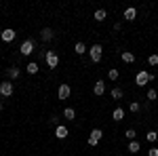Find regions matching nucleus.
I'll list each match as a JSON object with an SVG mask.
<instances>
[{"label": "nucleus", "mask_w": 158, "mask_h": 156, "mask_svg": "<svg viewBox=\"0 0 158 156\" xmlns=\"http://www.w3.org/2000/svg\"><path fill=\"white\" fill-rule=\"evenodd\" d=\"M34 47H36V42H34L32 38H27V40H23V42H21L19 53H21L23 57H27V55H32V53H34Z\"/></svg>", "instance_id": "obj_1"}, {"label": "nucleus", "mask_w": 158, "mask_h": 156, "mask_svg": "<svg viewBox=\"0 0 158 156\" xmlns=\"http://www.w3.org/2000/svg\"><path fill=\"white\" fill-rule=\"evenodd\" d=\"M44 61H47L49 68H57V65H59V55H57V51H47Z\"/></svg>", "instance_id": "obj_2"}, {"label": "nucleus", "mask_w": 158, "mask_h": 156, "mask_svg": "<svg viewBox=\"0 0 158 156\" xmlns=\"http://www.w3.org/2000/svg\"><path fill=\"white\" fill-rule=\"evenodd\" d=\"M89 53H91V61H93V63H99V61H101V53H103V48H101V44H93Z\"/></svg>", "instance_id": "obj_3"}, {"label": "nucleus", "mask_w": 158, "mask_h": 156, "mask_svg": "<svg viewBox=\"0 0 158 156\" xmlns=\"http://www.w3.org/2000/svg\"><path fill=\"white\" fill-rule=\"evenodd\" d=\"M72 93V89H70V84H59V89H57V97H59L61 101H65L68 97Z\"/></svg>", "instance_id": "obj_4"}, {"label": "nucleus", "mask_w": 158, "mask_h": 156, "mask_svg": "<svg viewBox=\"0 0 158 156\" xmlns=\"http://www.w3.org/2000/svg\"><path fill=\"white\" fill-rule=\"evenodd\" d=\"M135 82L139 84V86H146V84L150 82V74L143 72V70H141V72H137V76H135Z\"/></svg>", "instance_id": "obj_5"}, {"label": "nucleus", "mask_w": 158, "mask_h": 156, "mask_svg": "<svg viewBox=\"0 0 158 156\" xmlns=\"http://www.w3.org/2000/svg\"><path fill=\"white\" fill-rule=\"evenodd\" d=\"M0 95H2V97H11L13 95V82L6 80V82L0 84Z\"/></svg>", "instance_id": "obj_6"}, {"label": "nucleus", "mask_w": 158, "mask_h": 156, "mask_svg": "<svg viewBox=\"0 0 158 156\" xmlns=\"http://www.w3.org/2000/svg\"><path fill=\"white\" fill-rule=\"evenodd\" d=\"M15 36H17V34H15V30H11V27L2 30V34H0V38H2L4 42H13V40H15Z\"/></svg>", "instance_id": "obj_7"}, {"label": "nucleus", "mask_w": 158, "mask_h": 156, "mask_svg": "<svg viewBox=\"0 0 158 156\" xmlns=\"http://www.w3.org/2000/svg\"><path fill=\"white\" fill-rule=\"evenodd\" d=\"M40 38L49 42V40H53V38H55V32H53L51 27H44V30H40Z\"/></svg>", "instance_id": "obj_8"}, {"label": "nucleus", "mask_w": 158, "mask_h": 156, "mask_svg": "<svg viewBox=\"0 0 158 156\" xmlns=\"http://www.w3.org/2000/svg\"><path fill=\"white\" fill-rule=\"evenodd\" d=\"M55 135H57V139H65V137H68V127L57 124V127H55Z\"/></svg>", "instance_id": "obj_9"}, {"label": "nucleus", "mask_w": 158, "mask_h": 156, "mask_svg": "<svg viewBox=\"0 0 158 156\" xmlns=\"http://www.w3.org/2000/svg\"><path fill=\"white\" fill-rule=\"evenodd\" d=\"M135 17H137V9H135V6H129V9L124 11V19H127V21H133Z\"/></svg>", "instance_id": "obj_10"}, {"label": "nucleus", "mask_w": 158, "mask_h": 156, "mask_svg": "<svg viewBox=\"0 0 158 156\" xmlns=\"http://www.w3.org/2000/svg\"><path fill=\"white\" fill-rule=\"evenodd\" d=\"M93 91H95V95H103L106 93V82L103 80H97L95 86H93Z\"/></svg>", "instance_id": "obj_11"}, {"label": "nucleus", "mask_w": 158, "mask_h": 156, "mask_svg": "<svg viewBox=\"0 0 158 156\" xmlns=\"http://www.w3.org/2000/svg\"><path fill=\"white\" fill-rule=\"evenodd\" d=\"M101 137H103V131H101V129H93L91 135H89V139H93V141H97V144H99Z\"/></svg>", "instance_id": "obj_12"}, {"label": "nucleus", "mask_w": 158, "mask_h": 156, "mask_svg": "<svg viewBox=\"0 0 158 156\" xmlns=\"http://www.w3.org/2000/svg\"><path fill=\"white\" fill-rule=\"evenodd\" d=\"M120 57H122V61H124V63H133V61H135V55L131 53V51H122Z\"/></svg>", "instance_id": "obj_13"}, {"label": "nucleus", "mask_w": 158, "mask_h": 156, "mask_svg": "<svg viewBox=\"0 0 158 156\" xmlns=\"http://www.w3.org/2000/svg\"><path fill=\"white\" fill-rule=\"evenodd\" d=\"M93 17H95V21H103V19L108 17V13H106V9H97Z\"/></svg>", "instance_id": "obj_14"}, {"label": "nucleus", "mask_w": 158, "mask_h": 156, "mask_svg": "<svg viewBox=\"0 0 158 156\" xmlns=\"http://www.w3.org/2000/svg\"><path fill=\"white\" fill-rule=\"evenodd\" d=\"M112 118L116 120V122H118V120H122V118H124V110H122V108H116L114 112H112Z\"/></svg>", "instance_id": "obj_15"}, {"label": "nucleus", "mask_w": 158, "mask_h": 156, "mask_svg": "<svg viewBox=\"0 0 158 156\" xmlns=\"http://www.w3.org/2000/svg\"><path fill=\"white\" fill-rule=\"evenodd\" d=\"M6 74H9L11 78H17V76L21 74V70H19L17 65H11V68H6Z\"/></svg>", "instance_id": "obj_16"}, {"label": "nucleus", "mask_w": 158, "mask_h": 156, "mask_svg": "<svg viewBox=\"0 0 158 156\" xmlns=\"http://www.w3.org/2000/svg\"><path fill=\"white\" fill-rule=\"evenodd\" d=\"M74 51H76V55H85V53H86V44H85V42H76Z\"/></svg>", "instance_id": "obj_17"}, {"label": "nucleus", "mask_w": 158, "mask_h": 156, "mask_svg": "<svg viewBox=\"0 0 158 156\" xmlns=\"http://www.w3.org/2000/svg\"><path fill=\"white\" fill-rule=\"evenodd\" d=\"M25 70H27V74H38V63L36 61H30V63L25 65Z\"/></svg>", "instance_id": "obj_18"}, {"label": "nucleus", "mask_w": 158, "mask_h": 156, "mask_svg": "<svg viewBox=\"0 0 158 156\" xmlns=\"http://www.w3.org/2000/svg\"><path fill=\"white\" fill-rule=\"evenodd\" d=\"M139 150H141V145H139V141H131V144H129V152H131V154H137V152H139Z\"/></svg>", "instance_id": "obj_19"}, {"label": "nucleus", "mask_w": 158, "mask_h": 156, "mask_svg": "<svg viewBox=\"0 0 158 156\" xmlns=\"http://www.w3.org/2000/svg\"><path fill=\"white\" fill-rule=\"evenodd\" d=\"M63 116H65L68 120H74V118H76V112H74V108H65V110H63Z\"/></svg>", "instance_id": "obj_20"}, {"label": "nucleus", "mask_w": 158, "mask_h": 156, "mask_svg": "<svg viewBox=\"0 0 158 156\" xmlns=\"http://www.w3.org/2000/svg\"><path fill=\"white\" fill-rule=\"evenodd\" d=\"M122 95H124V93H122V89H118V86H116V89H112V99H122Z\"/></svg>", "instance_id": "obj_21"}, {"label": "nucleus", "mask_w": 158, "mask_h": 156, "mask_svg": "<svg viewBox=\"0 0 158 156\" xmlns=\"http://www.w3.org/2000/svg\"><path fill=\"white\" fill-rule=\"evenodd\" d=\"M146 139H148V141H152V144H154V141H158V133H156V131H148Z\"/></svg>", "instance_id": "obj_22"}, {"label": "nucleus", "mask_w": 158, "mask_h": 156, "mask_svg": "<svg viewBox=\"0 0 158 156\" xmlns=\"http://www.w3.org/2000/svg\"><path fill=\"white\" fill-rule=\"evenodd\" d=\"M148 99H150V101H156L158 99V91L156 89H150V91H148Z\"/></svg>", "instance_id": "obj_23"}, {"label": "nucleus", "mask_w": 158, "mask_h": 156, "mask_svg": "<svg viewBox=\"0 0 158 156\" xmlns=\"http://www.w3.org/2000/svg\"><path fill=\"white\" fill-rule=\"evenodd\" d=\"M124 137H127V139H131V141H133L135 137H137V133H135V129H127V131H124Z\"/></svg>", "instance_id": "obj_24"}, {"label": "nucleus", "mask_w": 158, "mask_h": 156, "mask_svg": "<svg viewBox=\"0 0 158 156\" xmlns=\"http://www.w3.org/2000/svg\"><path fill=\"white\" fill-rule=\"evenodd\" d=\"M108 78L110 80H118V70H114V68L108 70Z\"/></svg>", "instance_id": "obj_25"}, {"label": "nucleus", "mask_w": 158, "mask_h": 156, "mask_svg": "<svg viewBox=\"0 0 158 156\" xmlns=\"http://www.w3.org/2000/svg\"><path fill=\"white\" fill-rule=\"evenodd\" d=\"M148 63H150V65H158V55L156 53H152V55L148 57Z\"/></svg>", "instance_id": "obj_26"}, {"label": "nucleus", "mask_w": 158, "mask_h": 156, "mask_svg": "<svg viewBox=\"0 0 158 156\" xmlns=\"http://www.w3.org/2000/svg\"><path fill=\"white\" fill-rule=\"evenodd\" d=\"M139 108H141V106H139V101H133V103L129 106V110H131V112H139Z\"/></svg>", "instance_id": "obj_27"}, {"label": "nucleus", "mask_w": 158, "mask_h": 156, "mask_svg": "<svg viewBox=\"0 0 158 156\" xmlns=\"http://www.w3.org/2000/svg\"><path fill=\"white\" fill-rule=\"evenodd\" d=\"M148 156H158V148H152V150H148Z\"/></svg>", "instance_id": "obj_28"}, {"label": "nucleus", "mask_w": 158, "mask_h": 156, "mask_svg": "<svg viewBox=\"0 0 158 156\" xmlns=\"http://www.w3.org/2000/svg\"><path fill=\"white\" fill-rule=\"evenodd\" d=\"M0 112H2V103H0Z\"/></svg>", "instance_id": "obj_29"}]
</instances>
